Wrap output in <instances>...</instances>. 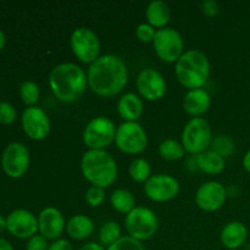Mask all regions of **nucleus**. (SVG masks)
<instances>
[{
    "instance_id": "1",
    "label": "nucleus",
    "mask_w": 250,
    "mask_h": 250,
    "mask_svg": "<svg viewBox=\"0 0 250 250\" xmlns=\"http://www.w3.org/2000/svg\"><path fill=\"white\" fill-rule=\"evenodd\" d=\"M87 78L93 92L110 98L124 89L128 78V70L126 62L120 56L105 54L90 63Z\"/></svg>"
},
{
    "instance_id": "2",
    "label": "nucleus",
    "mask_w": 250,
    "mask_h": 250,
    "mask_svg": "<svg viewBox=\"0 0 250 250\" xmlns=\"http://www.w3.org/2000/svg\"><path fill=\"white\" fill-rule=\"evenodd\" d=\"M87 83V73L81 66L73 62L59 63L49 75V85L54 95L65 103L80 99Z\"/></svg>"
},
{
    "instance_id": "3",
    "label": "nucleus",
    "mask_w": 250,
    "mask_h": 250,
    "mask_svg": "<svg viewBox=\"0 0 250 250\" xmlns=\"http://www.w3.org/2000/svg\"><path fill=\"white\" fill-rule=\"evenodd\" d=\"M81 168L85 180L92 186L106 188L116 181L117 164L106 150H92L83 154Z\"/></svg>"
},
{
    "instance_id": "4",
    "label": "nucleus",
    "mask_w": 250,
    "mask_h": 250,
    "mask_svg": "<svg viewBox=\"0 0 250 250\" xmlns=\"http://www.w3.org/2000/svg\"><path fill=\"white\" fill-rule=\"evenodd\" d=\"M175 73L183 87L189 90L202 88L210 75L209 59L203 51L189 49L176 61Z\"/></svg>"
},
{
    "instance_id": "5",
    "label": "nucleus",
    "mask_w": 250,
    "mask_h": 250,
    "mask_svg": "<svg viewBox=\"0 0 250 250\" xmlns=\"http://www.w3.org/2000/svg\"><path fill=\"white\" fill-rule=\"evenodd\" d=\"M125 225L129 237L137 241H148L158 231L159 220L155 212L144 207H136L126 215Z\"/></svg>"
},
{
    "instance_id": "6",
    "label": "nucleus",
    "mask_w": 250,
    "mask_h": 250,
    "mask_svg": "<svg viewBox=\"0 0 250 250\" xmlns=\"http://www.w3.org/2000/svg\"><path fill=\"white\" fill-rule=\"evenodd\" d=\"M211 128L207 120L193 117L188 121L182 132V146L190 154H200L207 150L211 143Z\"/></svg>"
},
{
    "instance_id": "7",
    "label": "nucleus",
    "mask_w": 250,
    "mask_h": 250,
    "mask_svg": "<svg viewBox=\"0 0 250 250\" xmlns=\"http://www.w3.org/2000/svg\"><path fill=\"white\" fill-rule=\"evenodd\" d=\"M116 127L105 116L94 117L83 131V142L92 150H102L115 141Z\"/></svg>"
},
{
    "instance_id": "8",
    "label": "nucleus",
    "mask_w": 250,
    "mask_h": 250,
    "mask_svg": "<svg viewBox=\"0 0 250 250\" xmlns=\"http://www.w3.org/2000/svg\"><path fill=\"white\" fill-rule=\"evenodd\" d=\"M115 143L124 153L139 154L146 148L148 137L138 122L125 121L116 128Z\"/></svg>"
},
{
    "instance_id": "9",
    "label": "nucleus",
    "mask_w": 250,
    "mask_h": 250,
    "mask_svg": "<svg viewBox=\"0 0 250 250\" xmlns=\"http://www.w3.org/2000/svg\"><path fill=\"white\" fill-rule=\"evenodd\" d=\"M153 44L156 55L165 62H175L183 54L182 36L171 27L158 29Z\"/></svg>"
},
{
    "instance_id": "10",
    "label": "nucleus",
    "mask_w": 250,
    "mask_h": 250,
    "mask_svg": "<svg viewBox=\"0 0 250 250\" xmlns=\"http://www.w3.org/2000/svg\"><path fill=\"white\" fill-rule=\"evenodd\" d=\"M71 48L82 62H94L99 58L100 42L97 33L87 27L76 28L71 34Z\"/></svg>"
},
{
    "instance_id": "11",
    "label": "nucleus",
    "mask_w": 250,
    "mask_h": 250,
    "mask_svg": "<svg viewBox=\"0 0 250 250\" xmlns=\"http://www.w3.org/2000/svg\"><path fill=\"white\" fill-rule=\"evenodd\" d=\"M144 192L154 202H168L178 194L180 185L172 176L159 173L149 177L144 185Z\"/></svg>"
},
{
    "instance_id": "12",
    "label": "nucleus",
    "mask_w": 250,
    "mask_h": 250,
    "mask_svg": "<svg viewBox=\"0 0 250 250\" xmlns=\"http://www.w3.org/2000/svg\"><path fill=\"white\" fill-rule=\"evenodd\" d=\"M1 165L7 176L12 178L21 177L29 166L28 149L21 143L9 144L2 153Z\"/></svg>"
},
{
    "instance_id": "13",
    "label": "nucleus",
    "mask_w": 250,
    "mask_h": 250,
    "mask_svg": "<svg viewBox=\"0 0 250 250\" xmlns=\"http://www.w3.org/2000/svg\"><path fill=\"white\" fill-rule=\"evenodd\" d=\"M21 122L27 136L36 141H42L48 137L50 132V121L48 115L42 107L36 105L24 109Z\"/></svg>"
},
{
    "instance_id": "14",
    "label": "nucleus",
    "mask_w": 250,
    "mask_h": 250,
    "mask_svg": "<svg viewBox=\"0 0 250 250\" xmlns=\"http://www.w3.org/2000/svg\"><path fill=\"white\" fill-rule=\"evenodd\" d=\"M227 190L216 181H208L203 183L195 194V203L204 211H216L225 204Z\"/></svg>"
},
{
    "instance_id": "15",
    "label": "nucleus",
    "mask_w": 250,
    "mask_h": 250,
    "mask_svg": "<svg viewBox=\"0 0 250 250\" xmlns=\"http://www.w3.org/2000/svg\"><path fill=\"white\" fill-rule=\"evenodd\" d=\"M138 92L146 100H159L166 93V81L159 71L154 68H144L137 77Z\"/></svg>"
},
{
    "instance_id": "16",
    "label": "nucleus",
    "mask_w": 250,
    "mask_h": 250,
    "mask_svg": "<svg viewBox=\"0 0 250 250\" xmlns=\"http://www.w3.org/2000/svg\"><path fill=\"white\" fill-rule=\"evenodd\" d=\"M6 229L19 238H32L38 231V219L24 209L14 210L6 219Z\"/></svg>"
},
{
    "instance_id": "17",
    "label": "nucleus",
    "mask_w": 250,
    "mask_h": 250,
    "mask_svg": "<svg viewBox=\"0 0 250 250\" xmlns=\"http://www.w3.org/2000/svg\"><path fill=\"white\" fill-rule=\"evenodd\" d=\"M39 232L46 239H56L65 229V219L60 210L48 207L41 211L38 216Z\"/></svg>"
},
{
    "instance_id": "18",
    "label": "nucleus",
    "mask_w": 250,
    "mask_h": 250,
    "mask_svg": "<svg viewBox=\"0 0 250 250\" xmlns=\"http://www.w3.org/2000/svg\"><path fill=\"white\" fill-rule=\"evenodd\" d=\"M211 104L210 94L203 88L190 89L183 98V109L193 117H199L209 110Z\"/></svg>"
},
{
    "instance_id": "19",
    "label": "nucleus",
    "mask_w": 250,
    "mask_h": 250,
    "mask_svg": "<svg viewBox=\"0 0 250 250\" xmlns=\"http://www.w3.org/2000/svg\"><path fill=\"white\" fill-rule=\"evenodd\" d=\"M248 238V229L246 225L239 221L226 224L220 233V241L227 249H238L246 243Z\"/></svg>"
},
{
    "instance_id": "20",
    "label": "nucleus",
    "mask_w": 250,
    "mask_h": 250,
    "mask_svg": "<svg viewBox=\"0 0 250 250\" xmlns=\"http://www.w3.org/2000/svg\"><path fill=\"white\" fill-rule=\"evenodd\" d=\"M117 111L125 121H137L143 112V102L134 93H126L119 99Z\"/></svg>"
},
{
    "instance_id": "21",
    "label": "nucleus",
    "mask_w": 250,
    "mask_h": 250,
    "mask_svg": "<svg viewBox=\"0 0 250 250\" xmlns=\"http://www.w3.org/2000/svg\"><path fill=\"white\" fill-rule=\"evenodd\" d=\"M146 16L149 24H151L154 28L155 27L164 28L170 20V6H168L167 2L163 1V0H153L146 6Z\"/></svg>"
},
{
    "instance_id": "22",
    "label": "nucleus",
    "mask_w": 250,
    "mask_h": 250,
    "mask_svg": "<svg viewBox=\"0 0 250 250\" xmlns=\"http://www.w3.org/2000/svg\"><path fill=\"white\" fill-rule=\"evenodd\" d=\"M66 231L68 236L77 241L88 238L94 231V224L85 215H75L71 217L66 225Z\"/></svg>"
},
{
    "instance_id": "23",
    "label": "nucleus",
    "mask_w": 250,
    "mask_h": 250,
    "mask_svg": "<svg viewBox=\"0 0 250 250\" xmlns=\"http://www.w3.org/2000/svg\"><path fill=\"white\" fill-rule=\"evenodd\" d=\"M195 161H197L198 168L208 175H217L222 172L225 168V159L212 151L211 149L209 150L207 149L203 153L198 154L195 156Z\"/></svg>"
},
{
    "instance_id": "24",
    "label": "nucleus",
    "mask_w": 250,
    "mask_h": 250,
    "mask_svg": "<svg viewBox=\"0 0 250 250\" xmlns=\"http://www.w3.org/2000/svg\"><path fill=\"white\" fill-rule=\"evenodd\" d=\"M112 208L122 214H128L136 208V199L133 194L126 189H116L110 197Z\"/></svg>"
},
{
    "instance_id": "25",
    "label": "nucleus",
    "mask_w": 250,
    "mask_h": 250,
    "mask_svg": "<svg viewBox=\"0 0 250 250\" xmlns=\"http://www.w3.org/2000/svg\"><path fill=\"white\" fill-rule=\"evenodd\" d=\"M159 153L165 160L175 161L180 160L185 156V148L182 143L175 139H165L159 146Z\"/></svg>"
},
{
    "instance_id": "26",
    "label": "nucleus",
    "mask_w": 250,
    "mask_h": 250,
    "mask_svg": "<svg viewBox=\"0 0 250 250\" xmlns=\"http://www.w3.org/2000/svg\"><path fill=\"white\" fill-rule=\"evenodd\" d=\"M121 238V229L119 224L115 221H107L100 227L99 231V241L103 247L112 246Z\"/></svg>"
},
{
    "instance_id": "27",
    "label": "nucleus",
    "mask_w": 250,
    "mask_h": 250,
    "mask_svg": "<svg viewBox=\"0 0 250 250\" xmlns=\"http://www.w3.org/2000/svg\"><path fill=\"white\" fill-rule=\"evenodd\" d=\"M210 148L212 151H215L216 154H219L222 158H229L236 150V143H234L233 139L229 136H220L214 137L211 139V143H210Z\"/></svg>"
},
{
    "instance_id": "28",
    "label": "nucleus",
    "mask_w": 250,
    "mask_h": 250,
    "mask_svg": "<svg viewBox=\"0 0 250 250\" xmlns=\"http://www.w3.org/2000/svg\"><path fill=\"white\" fill-rule=\"evenodd\" d=\"M150 164L143 158L134 159L131 163L128 168L129 176L132 177V180L136 181V182H146L150 177Z\"/></svg>"
},
{
    "instance_id": "29",
    "label": "nucleus",
    "mask_w": 250,
    "mask_h": 250,
    "mask_svg": "<svg viewBox=\"0 0 250 250\" xmlns=\"http://www.w3.org/2000/svg\"><path fill=\"white\" fill-rule=\"evenodd\" d=\"M20 95L22 102L28 106H34L39 98V87L33 81H26L20 87Z\"/></svg>"
},
{
    "instance_id": "30",
    "label": "nucleus",
    "mask_w": 250,
    "mask_h": 250,
    "mask_svg": "<svg viewBox=\"0 0 250 250\" xmlns=\"http://www.w3.org/2000/svg\"><path fill=\"white\" fill-rule=\"evenodd\" d=\"M106 250H146L142 242L132 238L129 236L121 237L116 243L110 246Z\"/></svg>"
},
{
    "instance_id": "31",
    "label": "nucleus",
    "mask_w": 250,
    "mask_h": 250,
    "mask_svg": "<svg viewBox=\"0 0 250 250\" xmlns=\"http://www.w3.org/2000/svg\"><path fill=\"white\" fill-rule=\"evenodd\" d=\"M105 199L104 188L95 187V186H90L85 192V202L89 207L98 208L103 204Z\"/></svg>"
},
{
    "instance_id": "32",
    "label": "nucleus",
    "mask_w": 250,
    "mask_h": 250,
    "mask_svg": "<svg viewBox=\"0 0 250 250\" xmlns=\"http://www.w3.org/2000/svg\"><path fill=\"white\" fill-rule=\"evenodd\" d=\"M16 119V110L10 103H0V124L9 125L12 124Z\"/></svg>"
},
{
    "instance_id": "33",
    "label": "nucleus",
    "mask_w": 250,
    "mask_h": 250,
    "mask_svg": "<svg viewBox=\"0 0 250 250\" xmlns=\"http://www.w3.org/2000/svg\"><path fill=\"white\" fill-rule=\"evenodd\" d=\"M155 28L149 23H141L136 28V36L138 37L139 41L146 42V43L153 42L154 38H155Z\"/></svg>"
},
{
    "instance_id": "34",
    "label": "nucleus",
    "mask_w": 250,
    "mask_h": 250,
    "mask_svg": "<svg viewBox=\"0 0 250 250\" xmlns=\"http://www.w3.org/2000/svg\"><path fill=\"white\" fill-rule=\"evenodd\" d=\"M48 241L45 237L42 234H36L32 238H29L28 243H27V250H48Z\"/></svg>"
},
{
    "instance_id": "35",
    "label": "nucleus",
    "mask_w": 250,
    "mask_h": 250,
    "mask_svg": "<svg viewBox=\"0 0 250 250\" xmlns=\"http://www.w3.org/2000/svg\"><path fill=\"white\" fill-rule=\"evenodd\" d=\"M202 10L208 16H216L220 11V5L216 0H204L202 1Z\"/></svg>"
},
{
    "instance_id": "36",
    "label": "nucleus",
    "mask_w": 250,
    "mask_h": 250,
    "mask_svg": "<svg viewBox=\"0 0 250 250\" xmlns=\"http://www.w3.org/2000/svg\"><path fill=\"white\" fill-rule=\"evenodd\" d=\"M48 250H72V246L67 239H56L49 246Z\"/></svg>"
},
{
    "instance_id": "37",
    "label": "nucleus",
    "mask_w": 250,
    "mask_h": 250,
    "mask_svg": "<svg viewBox=\"0 0 250 250\" xmlns=\"http://www.w3.org/2000/svg\"><path fill=\"white\" fill-rule=\"evenodd\" d=\"M78 250H105L104 247L102 246V244H98V243H94V242H90V243H87L84 244V246L81 247Z\"/></svg>"
},
{
    "instance_id": "38",
    "label": "nucleus",
    "mask_w": 250,
    "mask_h": 250,
    "mask_svg": "<svg viewBox=\"0 0 250 250\" xmlns=\"http://www.w3.org/2000/svg\"><path fill=\"white\" fill-rule=\"evenodd\" d=\"M243 166L247 171L250 173V150L246 153V155L243 156Z\"/></svg>"
},
{
    "instance_id": "39",
    "label": "nucleus",
    "mask_w": 250,
    "mask_h": 250,
    "mask_svg": "<svg viewBox=\"0 0 250 250\" xmlns=\"http://www.w3.org/2000/svg\"><path fill=\"white\" fill-rule=\"evenodd\" d=\"M0 250H14V248L6 239L0 238Z\"/></svg>"
},
{
    "instance_id": "40",
    "label": "nucleus",
    "mask_w": 250,
    "mask_h": 250,
    "mask_svg": "<svg viewBox=\"0 0 250 250\" xmlns=\"http://www.w3.org/2000/svg\"><path fill=\"white\" fill-rule=\"evenodd\" d=\"M5 229H6V220L0 215V232L4 231Z\"/></svg>"
},
{
    "instance_id": "41",
    "label": "nucleus",
    "mask_w": 250,
    "mask_h": 250,
    "mask_svg": "<svg viewBox=\"0 0 250 250\" xmlns=\"http://www.w3.org/2000/svg\"><path fill=\"white\" fill-rule=\"evenodd\" d=\"M4 44H5V34L2 33V31H0V50L2 49Z\"/></svg>"
}]
</instances>
